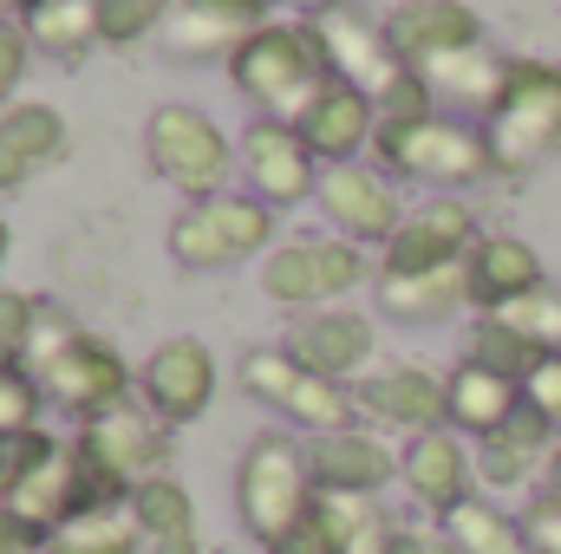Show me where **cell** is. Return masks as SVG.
Listing matches in <instances>:
<instances>
[{"mask_svg":"<svg viewBox=\"0 0 561 554\" xmlns=\"http://www.w3.org/2000/svg\"><path fill=\"white\" fill-rule=\"evenodd\" d=\"M287 353H294L307 372L340 379V372L366 366V353H373V326H366L359 313H313V320L294 326V346H287Z\"/></svg>","mask_w":561,"mask_h":554,"instance_id":"obj_25","label":"cell"},{"mask_svg":"<svg viewBox=\"0 0 561 554\" xmlns=\"http://www.w3.org/2000/svg\"><path fill=\"white\" fill-rule=\"evenodd\" d=\"M170 7L176 0H105V39H138L144 26H157V20H170Z\"/></svg>","mask_w":561,"mask_h":554,"instance_id":"obj_39","label":"cell"},{"mask_svg":"<svg viewBox=\"0 0 561 554\" xmlns=\"http://www.w3.org/2000/svg\"><path fill=\"white\" fill-rule=\"evenodd\" d=\"M39 554H144V529L131 516V503H118V509H92V516L59 522L39 542Z\"/></svg>","mask_w":561,"mask_h":554,"instance_id":"obj_29","label":"cell"},{"mask_svg":"<svg viewBox=\"0 0 561 554\" xmlns=\"http://www.w3.org/2000/svg\"><path fill=\"white\" fill-rule=\"evenodd\" d=\"M79 443H85L112 476H125L131 489L150 483V476H163V463H170V424L157 412H138L131 399L112 405L105 417H85V424H79Z\"/></svg>","mask_w":561,"mask_h":554,"instance_id":"obj_10","label":"cell"},{"mask_svg":"<svg viewBox=\"0 0 561 554\" xmlns=\"http://www.w3.org/2000/svg\"><path fill=\"white\" fill-rule=\"evenodd\" d=\"M26 26H13V20H0V112H7V99H13V85H20V72H26Z\"/></svg>","mask_w":561,"mask_h":554,"instance_id":"obj_40","label":"cell"},{"mask_svg":"<svg viewBox=\"0 0 561 554\" xmlns=\"http://www.w3.org/2000/svg\"><path fill=\"white\" fill-rule=\"evenodd\" d=\"M424 85H437V92H450V99H470V105H496L503 99V85H510V59H496V53H444V59H431L419 66Z\"/></svg>","mask_w":561,"mask_h":554,"instance_id":"obj_30","label":"cell"},{"mask_svg":"<svg viewBox=\"0 0 561 554\" xmlns=\"http://www.w3.org/2000/svg\"><path fill=\"white\" fill-rule=\"evenodd\" d=\"M66 157V118L53 105H7L0 112V189L33 183Z\"/></svg>","mask_w":561,"mask_h":554,"instance_id":"obj_20","label":"cell"},{"mask_svg":"<svg viewBox=\"0 0 561 554\" xmlns=\"http://www.w3.org/2000/svg\"><path fill=\"white\" fill-rule=\"evenodd\" d=\"M236 85L275 112V125H300L313 112V99L333 85V66L313 39V26H262L242 53H236Z\"/></svg>","mask_w":561,"mask_h":554,"instance_id":"obj_2","label":"cell"},{"mask_svg":"<svg viewBox=\"0 0 561 554\" xmlns=\"http://www.w3.org/2000/svg\"><path fill=\"white\" fill-rule=\"evenodd\" d=\"M307 470H313V489H333V496H379L392 476H399V457L366 437V430H327L307 443Z\"/></svg>","mask_w":561,"mask_h":554,"instance_id":"obj_16","label":"cell"},{"mask_svg":"<svg viewBox=\"0 0 561 554\" xmlns=\"http://www.w3.org/2000/svg\"><path fill=\"white\" fill-rule=\"evenodd\" d=\"M39 379L33 372H20V366H7L0 372V443H13V437H26V430H39L33 417H39Z\"/></svg>","mask_w":561,"mask_h":554,"instance_id":"obj_37","label":"cell"},{"mask_svg":"<svg viewBox=\"0 0 561 554\" xmlns=\"http://www.w3.org/2000/svg\"><path fill=\"white\" fill-rule=\"evenodd\" d=\"M523 399L549 417V424H561V353H549V359H542V372L523 385Z\"/></svg>","mask_w":561,"mask_h":554,"instance_id":"obj_42","label":"cell"},{"mask_svg":"<svg viewBox=\"0 0 561 554\" xmlns=\"http://www.w3.org/2000/svg\"><path fill=\"white\" fill-rule=\"evenodd\" d=\"M300 372H307V366H300L294 353H275V346H262V353H249V359H242V385H249L262 405H275V412L294 399Z\"/></svg>","mask_w":561,"mask_h":554,"instance_id":"obj_35","label":"cell"},{"mask_svg":"<svg viewBox=\"0 0 561 554\" xmlns=\"http://www.w3.org/2000/svg\"><path fill=\"white\" fill-rule=\"evenodd\" d=\"M353 405L366 417H379V424H399V430H437V417L450 412V399H444V385L424 372V366H392V372H379V379H366L359 392H353Z\"/></svg>","mask_w":561,"mask_h":554,"instance_id":"obj_21","label":"cell"},{"mask_svg":"<svg viewBox=\"0 0 561 554\" xmlns=\"http://www.w3.org/2000/svg\"><path fill=\"white\" fill-rule=\"evenodd\" d=\"M313 39H320L333 79L353 85L359 99H373V112H386V118H424L431 85L392 53L386 26H373V20H359L353 7H340V13H320V20H313Z\"/></svg>","mask_w":561,"mask_h":554,"instance_id":"obj_1","label":"cell"},{"mask_svg":"<svg viewBox=\"0 0 561 554\" xmlns=\"http://www.w3.org/2000/svg\"><path fill=\"white\" fill-rule=\"evenodd\" d=\"M320 203H327V216H333L353 242H392L399 222H405L392 183H386L379 170H366V163H333V170L320 176Z\"/></svg>","mask_w":561,"mask_h":554,"instance_id":"obj_15","label":"cell"},{"mask_svg":"<svg viewBox=\"0 0 561 554\" xmlns=\"http://www.w3.org/2000/svg\"><path fill=\"white\" fill-rule=\"evenodd\" d=\"M386 554H457L450 529H431V522H399L392 529V549Z\"/></svg>","mask_w":561,"mask_h":554,"instance_id":"obj_41","label":"cell"},{"mask_svg":"<svg viewBox=\"0 0 561 554\" xmlns=\"http://www.w3.org/2000/svg\"><path fill=\"white\" fill-rule=\"evenodd\" d=\"M294 7H307L313 20H320V13H340V0H294Z\"/></svg>","mask_w":561,"mask_h":554,"instance_id":"obj_45","label":"cell"},{"mask_svg":"<svg viewBox=\"0 0 561 554\" xmlns=\"http://www.w3.org/2000/svg\"><path fill=\"white\" fill-rule=\"evenodd\" d=\"M0 255H7V222H0Z\"/></svg>","mask_w":561,"mask_h":554,"instance_id":"obj_47","label":"cell"},{"mask_svg":"<svg viewBox=\"0 0 561 554\" xmlns=\"http://www.w3.org/2000/svg\"><path fill=\"white\" fill-rule=\"evenodd\" d=\"M490 163L496 170H536L561 150V66L510 59V85L490 105Z\"/></svg>","mask_w":561,"mask_h":554,"instance_id":"obj_3","label":"cell"},{"mask_svg":"<svg viewBox=\"0 0 561 554\" xmlns=\"http://www.w3.org/2000/svg\"><path fill=\"white\" fill-rule=\"evenodd\" d=\"M33 313H39V300L0 293V372H7V366H20V372H26V346H33Z\"/></svg>","mask_w":561,"mask_h":554,"instance_id":"obj_38","label":"cell"},{"mask_svg":"<svg viewBox=\"0 0 561 554\" xmlns=\"http://www.w3.org/2000/svg\"><path fill=\"white\" fill-rule=\"evenodd\" d=\"M503 320L516 326V333H529L542 353H561V287H536L529 300H516V307H503Z\"/></svg>","mask_w":561,"mask_h":554,"instance_id":"obj_36","label":"cell"},{"mask_svg":"<svg viewBox=\"0 0 561 554\" xmlns=\"http://www.w3.org/2000/svg\"><path fill=\"white\" fill-rule=\"evenodd\" d=\"M556 476H561V457H556Z\"/></svg>","mask_w":561,"mask_h":554,"instance_id":"obj_49","label":"cell"},{"mask_svg":"<svg viewBox=\"0 0 561 554\" xmlns=\"http://www.w3.org/2000/svg\"><path fill=\"white\" fill-rule=\"evenodd\" d=\"M313 470H307V450H294L287 437H255L242 450V470H236V509L249 522V535L262 549H275L280 535H294L313 509Z\"/></svg>","mask_w":561,"mask_h":554,"instance_id":"obj_4","label":"cell"},{"mask_svg":"<svg viewBox=\"0 0 561 554\" xmlns=\"http://www.w3.org/2000/svg\"><path fill=\"white\" fill-rule=\"evenodd\" d=\"M366 280V255L353 242H280L262 262V287L287 307H320Z\"/></svg>","mask_w":561,"mask_h":554,"instance_id":"obj_9","label":"cell"},{"mask_svg":"<svg viewBox=\"0 0 561 554\" xmlns=\"http://www.w3.org/2000/svg\"><path fill=\"white\" fill-rule=\"evenodd\" d=\"M477 222L463 203H431L419 216L399 222V235L386 242V275H431V268H450V262H470L477 249Z\"/></svg>","mask_w":561,"mask_h":554,"instance_id":"obj_14","label":"cell"},{"mask_svg":"<svg viewBox=\"0 0 561 554\" xmlns=\"http://www.w3.org/2000/svg\"><path fill=\"white\" fill-rule=\"evenodd\" d=\"M203 209H209V222H216V235H222L229 262H242V255L268 249V235H275V216H268V203H262V196H209Z\"/></svg>","mask_w":561,"mask_h":554,"instance_id":"obj_33","label":"cell"},{"mask_svg":"<svg viewBox=\"0 0 561 554\" xmlns=\"http://www.w3.org/2000/svg\"><path fill=\"white\" fill-rule=\"evenodd\" d=\"M444 399H450L444 417L457 430H470V437H490L496 424H510V417L523 412V385L503 379V372H490V366H470V359L444 379Z\"/></svg>","mask_w":561,"mask_h":554,"instance_id":"obj_24","label":"cell"},{"mask_svg":"<svg viewBox=\"0 0 561 554\" xmlns=\"http://www.w3.org/2000/svg\"><path fill=\"white\" fill-rule=\"evenodd\" d=\"M0 554H39V535H33L7 503H0Z\"/></svg>","mask_w":561,"mask_h":554,"instance_id":"obj_43","label":"cell"},{"mask_svg":"<svg viewBox=\"0 0 561 554\" xmlns=\"http://www.w3.org/2000/svg\"><path fill=\"white\" fill-rule=\"evenodd\" d=\"M529 554H561V516L529 509Z\"/></svg>","mask_w":561,"mask_h":554,"instance_id":"obj_44","label":"cell"},{"mask_svg":"<svg viewBox=\"0 0 561 554\" xmlns=\"http://www.w3.org/2000/svg\"><path fill=\"white\" fill-rule=\"evenodd\" d=\"M444 529H450L457 554H529V529L490 503H457L444 516Z\"/></svg>","mask_w":561,"mask_h":554,"instance_id":"obj_31","label":"cell"},{"mask_svg":"<svg viewBox=\"0 0 561 554\" xmlns=\"http://www.w3.org/2000/svg\"><path fill=\"white\" fill-rule=\"evenodd\" d=\"M144 150H150L157 176H170L176 189H190L203 203L222 196V183H229V138L190 105H157L144 125Z\"/></svg>","mask_w":561,"mask_h":554,"instance_id":"obj_7","label":"cell"},{"mask_svg":"<svg viewBox=\"0 0 561 554\" xmlns=\"http://www.w3.org/2000/svg\"><path fill=\"white\" fill-rule=\"evenodd\" d=\"M170 255H176L183 268H222V262H229V249H222V235H216V222H209L203 203L170 222Z\"/></svg>","mask_w":561,"mask_h":554,"instance_id":"obj_34","label":"cell"},{"mask_svg":"<svg viewBox=\"0 0 561 554\" xmlns=\"http://www.w3.org/2000/svg\"><path fill=\"white\" fill-rule=\"evenodd\" d=\"M72 476H79V457L72 443L46 437V430H26L7 443V483H0V503L46 542L59 522H72Z\"/></svg>","mask_w":561,"mask_h":554,"instance_id":"obj_6","label":"cell"},{"mask_svg":"<svg viewBox=\"0 0 561 554\" xmlns=\"http://www.w3.org/2000/svg\"><path fill=\"white\" fill-rule=\"evenodd\" d=\"M26 7H39V0H26Z\"/></svg>","mask_w":561,"mask_h":554,"instance_id":"obj_50","label":"cell"},{"mask_svg":"<svg viewBox=\"0 0 561 554\" xmlns=\"http://www.w3.org/2000/svg\"><path fill=\"white\" fill-rule=\"evenodd\" d=\"M549 443H556V424L523 399V412L510 417V424H496L490 437H477V476L490 489H523L549 463Z\"/></svg>","mask_w":561,"mask_h":554,"instance_id":"obj_18","label":"cell"},{"mask_svg":"<svg viewBox=\"0 0 561 554\" xmlns=\"http://www.w3.org/2000/svg\"><path fill=\"white\" fill-rule=\"evenodd\" d=\"M26 39L53 59H85L105 39V0H39L26 7Z\"/></svg>","mask_w":561,"mask_h":554,"instance_id":"obj_28","label":"cell"},{"mask_svg":"<svg viewBox=\"0 0 561 554\" xmlns=\"http://www.w3.org/2000/svg\"><path fill=\"white\" fill-rule=\"evenodd\" d=\"M7 7H20V0H0V13H7Z\"/></svg>","mask_w":561,"mask_h":554,"instance_id":"obj_48","label":"cell"},{"mask_svg":"<svg viewBox=\"0 0 561 554\" xmlns=\"http://www.w3.org/2000/svg\"><path fill=\"white\" fill-rule=\"evenodd\" d=\"M144 399H150V412L163 417L170 430L190 424V417H203L209 399H216V359H209V346L203 339H163L150 353V366H144Z\"/></svg>","mask_w":561,"mask_h":554,"instance_id":"obj_12","label":"cell"},{"mask_svg":"<svg viewBox=\"0 0 561 554\" xmlns=\"http://www.w3.org/2000/svg\"><path fill=\"white\" fill-rule=\"evenodd\" d=\"M463 300H470V262H450V268H431V275H386L379 280V313H392L405 326L450 320Z\"/></svg>","mask_w":561,"mask_h":554,"instance_id":"obj_23","label":"cell"},{"mask_svg":"<svg viewBox=\"0 0 561 554\" xmlns=\"http://www.w3.org/2000/svg\"><path fill=\"white\" fill-rule=\"evenodd\" d=\"M536 287H542V262H536L529 242H516V235H483V242L470 249V300H477V307L503 313V307L529 300Z\"/></svg>","mask_w":561,"mask_h":554,"instance_id":"obj_22","label":"cell"},{"mask_svg":"<svg viewBox=\"0 0 561 554\" xmlns=\"http://www.w3.org/2000/svg\"><path fill=\"white\" fill-rule=\"evenodd\" d=\"M294 131H300V143H307L313 157H353L366 138H379V131H373V99H359V92L340 85V79L313 99V112H307Z\"/></svg>","mask_w":561,"mask_h":554,"instance_id":"obj_27","label":"cell"},{"mask_svg":"<svg viewBox=\"0 0 561 554\" xmlns=\"http://www.w3.org/2000/svg\"><path fill=\"white\" fill-rule=\"evenodd\" d=\"M33 379H39V392H46L59 412H79V417H105L112 405H125V392H131L125 359H118L105 339H92V333H79L72 346H59Z\"/></svg>","mask_w":561,"mask_h":554,"instance_id":"obj_8","label":"cell"},{"mask_svg":"<svg viewBox=\"0 0 561 554\" xmlns=\"http://www.w3.org/2000/svg\"><path fill=\"white\" fill-rule=\"evenodd\" d=\"M242 170H249V183H255V196L262 203H300L307 189H320L313 183V150L300 143L294 125H255L249 138H242Z\"/></svg>","mask_w":561,"mask_h":554,"instance_id":"obj_17","label":"cell"},{"mask_svg":"<svg viewBox=\"0 0 561 554\" xmlns=\"http://www.w3.org/2000/svg\"><path fill=\"white\" fill-rule=\"evenodd\" d=\"M268 0H176L163 33H170V53L176 59H222V53H242L268 20Z\"/></svg>","mask_w":561,"mask_h":554,"instance_id":"obj_11","label":"cell"},{"mask_svg":"<svg viewBox=\"0 0 561 554\" xmlns=\"http://www.w3.org/2000/svg\"><path fill=\"white\" fill-rule=\"evenodd\" d=\"M0 483H7V443H0Z\"/></svg>","mask_w":561,"mask_h":554,"instance_id":"obj_46","label":"cell"},{"mask_svg":"<svg viewBox=\"0 0 561 554\" xmlns=\"http://www.w3.org/2000/svg\"><path fill=\"white\" fill-rule=\"evenodd\" d=\"M373 143H379V157L399 176L431 183V189H463V183L496 170L490 163V138H477V131H463L457 118H437V112H424V118H379V138Z\"/></svg>","mask_w":561,"mask_h":554,"instance_id":"obj_5","label":"cell"},{"mask_svg":"<svg viewBox=\"0 0 561 554\" xmlns=\"http://www.w3.org/2000/svg\"><path fill=\"white\" fill-rule=\"evenodd\" d=\"M131 516L144 529V554H196V503L176 476H150L131 489Z\"/></svg>","mask_w":561,"mask_h":554,"instance_id":"obj_26","label":"cell"},{"mask_svg":"<svg viewBox=\"0 0 561 554\" xmlns=\"http://www.w3.org/2000/svg\"><path fill=\"white\" fill-rule=\"evenodd\" d=\"M542 346L529 339V333H516L503 313H490L477 333H470V366H490V372H503V379H516V385H529L536 372H542Z\"/></svg>","mask_w":561,"mask_h":554,"instance_id":"obj_32","label":"cell"},{"mask_svg":"<svg viewBox=\"0 0 561 554\" xmlns=\"http://www.w3.org/2000/svg\"><path fill=\"white\" fill-rule=\"evenodd\" d=\"M386 39H392V53L419 72L431 59H444V53L483 46V20H477L463 0H405V7L386 13Z\"/></svg>","mask_w":561,"mask_h":554,"instance_id":"obj_13","label":"cell"},{"mask_svg":"<svg viewBox=\"0 0 561 554\" xmlns=\"http://www.w3.org/2000/svg\"><path fill=\"white\" fill-rule=\"evenodd\" d=\"M399 476H405V489L419 496L424 509H437V516H450L457 503H470V450L450 430H419L405 443V457H399Z\"/></svg>","mask_w":561,"mask_h":554,"instance_id":"obj_19","label":"cell"}]
</instances>
